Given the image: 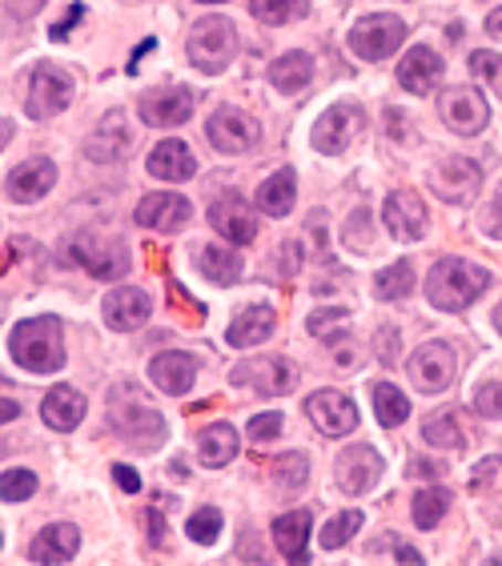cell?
<instances>
[{
  "instance_id": "obj_20",
  "label": "cell",
  "mask_w": 502,
  "mask_h": 566,
  "mask_svg": "<svg viewBox=\"0 0 502 566\" xmlns=\"http://www.w3.org/2000/svg\"><path fill=\"white\" fill-rule=\"evenodd\" d=\"M145 125L154 129H174L181 120L194 117V93L189 88H161V93H149V97L137 105Z\"/></svg>"
},
{
  "instance_id": "obj_51",
  "label": "cell",
  "mask_w": 502,
  "mask_h": 566,
  "mask_svg": "<svg viewBox=\"0 0 502 566\" xmlns=\"http://www.w3.org/2000/svg\"><path fill=\"white\" fill-rule=\"evenodd\" d=\"M406 474H415V479H438V474H442V467H438V462H410V467H406Z\"/></svg>"
},
{
  "instance_id": "obj_28",
  "label": "cell",
  "mask_w": 502,
  "mask_h": 566,
  "mask_svg": "<svg viewBox=\"0 0 502 566\" xmlns=\"http://www.w3.org/2000/svg\"><path fill=\"white\" fill-rule=\"evenodd\" d=\"M273 326H278V314H273L270 305H250V310H241L238 317L230 322V346L238 349H250L258 346V342H265L273 334Z\"/></svg>"
},
{
  "instance_id": "obj_18",
  "label": "cell",
  "mask_w": 502,
  "mask_h": 566,
  "mask_svg": "<svg viewBox=\"0 0 502 566\" xmlns=\"http://www.w3.org/2000/svg\"><path fill=\"white\" fill-rule=\"evenodd\" d=\"M56 181V165L49 161V157H33V161L17 165L9 174V181H4V193L17 201V206H33V201H41L49 189H53Z\"/></svg>"
},
{
  "instance_id": "obj_14",
  "label": "cell",
  "mask_w": 502,
  "mask_h": 566,
  "mask_svg": "<svg viewBox=\"0 0 502 566\" xmlns=\"http://www.w3.org/2000/svg\"><path fill=\"white\" fill-rule=\"evenodd\" d=\"M334 479H338V486L346 494H370L374 486H378V479H383V458L374 454V447H349L338 454V462H334Z\"/></svg>"
},
{
  "instance_id": "obj_3",
  "label": "cell",
  "mask_w": 502,
  "mask_h": 566,
  "mask_svg": "<svg viewBox=\"0 0 502 566\" xmlns=\"http://www.w3.org/2000/svg\"><path fill=\"white\" fill-rule=\"evenodd\" d=\"M487 285H491V273L482 270V265H470V262H462V258H442V262L430 270V277H426V297H430L435 310L459 314L474 297H482Z\"/></svg>"
},
{
  "instance_id": "obj_7",
  "label": "cell",
  "mask_w": 502,
  "mask_h": 566,
  "mask_svg": "<svg viewBox=\"0 0 502 566\" xmlns=\"http://www.w3.org/2000/svg\"><path fill=\"white\" fill-rule=\"evenodd\" d=\"M402 41H406V24H402V17H394V12L362 17V21L349 29V49H354L362 61H386Z\"/></svg>"
},
{
  "instance_id": "obj_22",
  "label": "cell",
  "mask_w": 502,
  "mask_h": 566,
  "mask_svg": "<svg viewBox=\"0 0 502 566\" xmlns=\"http://www.w3.org/2000/svg\"><path fill=\"white\" fill-rule=\"evenodd\" d=\"M149 378H154V386L161 394H174V398H181V394L194 390L197 358H194V354H181V349L157 354V358L149 361Z\"/></svg>"
},
{
  "instance_id": "obj_6",
  "label": "cell",
  "mask_w": 502,
  "mask_h": 566,
  "mask_svg": "<svg viewBox=\"0 0 502 566\" xmlns=\"http://www.w3.org/2000/svg\"><path fill=\"white\" fill-rule=\"evenodd\" d=\"M69 253H73V262H77L81 270L93 273V277H101V282H117V277L129 273V253H125V245L113 241V238L77 233L73 245H69Z\"/></svg>"
},
{
  "instance_id": "obj_25",
  "label": "cell",
  "mask_w": 502,
  "mask_h": 566,
  "mask_svg": "<svg viewBox=\"0 0 502 566\" xmlns=\"http://www.w3.org/2000/svg\"><path fill=\"white\" fill-rule=\"evenodd\" d=\"M41 418H44V426L69 434V430H77L81 418H85V398H81V390H73V386H53V390L44 394Z\"/></svg>"
},
{
  "instance_id": "obj_30",
  "label": "cell",
  "mask_w": 502,
  "mask_h": 566,
  "mask_svg": "<svg viewBox=\"0 0 502 566\" xmlns=\"http://www.w3.org/2000/svg\"><path fill=\"white\" fill-rule=\"evenodd\" d=\"M310 81H314V56L310 53H285L270 69V85L278 93H302Z\"/></svg>"
},
{
  "instance_id": "obj_59",
  "label": "cell",
  "mask_w": 502,
  "mask_h": 566,
  "mask_svg": "<svg viewBox=\"0 0 502 566\" xmlns=\"http://www.w3.org/2000/svg\"><path fill=\"white\" fill-rule=\"evenodd\" d=\"M0 317H4V302H0Z\"/></svg>"
},
{
  "instance_id": "obj_5",
  "label": "cell",
  "mask_w": 502,
  "mask_h": 566,
  "mask_svg": "<svg viewBox=\"0 0 502 566\" xmlns=\"http://www.w3.org/2000/svg\"><path fill=\"white\" fill-rule=\"evenodd\" d=\"M362 129H366V113H362V105L342 101V105H330V109L314 120L310 142H314L317 153H326V157H342L349 145L358 142Z\"/></svg>"
},
{
  "instance_id": "obj_13",
  "label": "cell",
  "mask_w": 502,
  "mask_h": 566,
  "mask_svg": "<svg viewBox=\"0 0 502 566\" xmlns=\"http://www.w3.org/2000/svg\"><path fill=\"white\" fill-rule=\"evenodd\" d=\"M206 137L218 153L238 157V153L258 145V125H253V117H245L241 109H230V105H226V109H218L206 120Z\"/></svg>"
},
{
  "instance_id": "obj_54",
  "label": "cell",
  "mask_w": 502,
  "mask_h": 566,
  "mask_svg": "<svg viewBox=\"0 0 502 566\" xmlns=\"http://www.w3.org/2000/svg\"><path fill=\"white\" fill-rule=\"evenodd\" d=\"M12 418H21V406L12 402V398H0V426L12 422Z\"/></svg>"
},
{
  "instance_id": "obj_55",
  "label": "cell",
  "mask_w": 502,
  "mask_h": 566,
  "mask_svg": "<svg viewBox=\"0 0 502 566\" xmlns=\"http://www.w3.org/2000/svg\"><path fill=\"white\" fill-rule=\"evenodd\" d=\"M487 33L499 36V41H502V9H494L491 17H487Z\"/></svg>"
},
{
  "instance_id": "obj_10",
  "label": "cell",
  "mask_w": 502,
  "mask_h": 566,
  "mask_svg": "<svg viewBox=\"0 0 502 566\" xmlns=\"http://www.w3.org/2000/svg\"><path fill=\"white\" fill-rule=\"evenodd\" d=\"M233 386H250L253 394H262V398H278V394H290L294 390V366L282 358H245L241 366H233Z\"/></svg>"
},
{
  "instance_id": "obj_53",
  "label": "cell",
  "mask_w": 502,
  "mask_h": 566,
  "mask_svg": "<svg viewBox=\"0 0 502 566\" xmlns=\"http://www.w3.org/2000/svg\"><path fill=\"white\" fill-rule=\"evenodd\" d=\"M9 9L17 12V17H33V12L44 9V0H9Z\"/></svg>"
},
{
  "instance_id": "obj_16",
  "label": "cell",
  "mask_w": 502,
  "mask_h": 566,
  "mask_svg": "<svg viewBox=\"0 0 502 566\" xmlns=\"http://www.w3.org/2000/svg\"><path fill=\"white\" fill-rule=\"evenodd\" d=\"M209 226L218 229L230 245H250V241L258 238V218H253V209L245 206V197H238V193H226L209 206Z\"/></svg>"
},
{
  "instance_id": "obj_48",
  "label": "cell",
  "mask_w": 502,
  "mask_h": 566,
  "mask_svg": "<svg viewBox=\"0 0 502 566\" xmlns=\"http://www.w3.org/2000/svg\"><path fill=\"white\" fill-rule=\"evenodd\" d=\"M113 479H117V486L125 494H137V491H142V479H137V470H133V467H117V470H113Z\"/></svg>"
},
{
  "instance_id": "obj_8",
  "label": "cell",
  "mask_w": 502,
  "mask_h": 566,
  "mask_svg": "<svg viewBox=\"0 0 502 566\" xmlns=\"http://www.w3.org/2000/svg\"><path fill=\"white\" fill-rule=\"evenodd\" d=\"M69 101H73V81L65 69L36 65L33 81H29V97H24V113L33 120H53L69 109Z\"/></svg>"
},
{
  "instance_id": "obj_39",
  "label": "cell",
  "mask_w": 502,
  "mask_h": 566,
  "mask_svg": "<svg viewBox=\"0 0 502 566\" xmlns=\"http://www.w3.org/2000/svg\"><path fill=\"white\" fill-rule=\"evenodd\" d=\"M349 326V314L346 310H314V314L306 317V329H310V338L317 342H334L342 338Z\"/></svg>"
},
{
  "instance_id": "obj_47",
  "label": "cell",
  "mask_w": 502,
  "mask_h": 566,
  "mask_svg": "<svg viewBox=\"0 0 502 566\" xmlns=\"http://www.w3.org/2000/svg\"><path fill=\"white\" fill-rule=\"evenodd\" d=\"M245 434L253 438V442H265V438H278L282 434V415H258L250 422V430Z\"/></svg>"
},
{
  "instance_id": "obj_49",
  "label": "cell",
  "mask_w": 502,
  "mask_h": 566,
  "mask_svg": "<svg viewBox=\"0 0 502 566\" xmlns=\"http://www.w3.org/2000/svg\"><path fill=\"white\" fill-rule=\"evenodd\" d=\"M81 17H85V9H81V4H77V9H69V12H65V21H61V24H53V41H65V36H69V29H73V24H77Z\"/></svg>"
},
{
  "instance_id": "obj_33",
  "label": "cell",
  "mask_w": 502,
  "mask_h": 566,
  "mask_svg": "<svg viewBox=\"0 0 502 566\" xmlns=\"http://www.w3.org/2000/svg\"><path fill=\"white\" fill-rule=\"evenodd\" d=\"M201 273H206L213 285H238V277H241L238 250H226V245H206V250H201Z\"/></svg>"
},
{
  "instance_id": "obj_15",
  "label": "cell",
  "mask_w": 502,
  "mask_h": 566,
  "mask_svg": "<svg viewBox=\"0 0 502 566\" xmlns=\"http://www.w3.org/2000/svg\"><path fill=\"white\" fill-rule=\"evenodd\" d=\"M306 415H310V422L317 426V434H326V438L354 434V426H358V406L338 390H317L306 402Z\"/></svg>"
},
{
  "instance_id": "obj_52",
  "label": "cell",
  "mask_w": 502,
  "mask_h": 566,
  "mask_svg": "<svg viewBox=\"0 0 502 566\" xmlns=\"http://www.w3.org/2000/svg\"><path fill=\"white\" fill-rule=\"evenodd\" d=\"M394 342H398V338H394V329H386V334H383V349H378V358H383L386 366H394V361H398V349H394Z\"/></svg>"
},
{
  "instance_id": "obj_2",
  "label": "cell",
  "mask_w": 502,
  "mask_h": 566,
  "mask_svg": "<svg viewBox=\"0 0 502 566\" xmlns=\"http://www.w3.org/2000/svg\"><path fill=\"white\" fill-rule=\"evenodd\" d=\"M9 349L17 366L29 374H56L65 366V334L56 317H29L12 329Z\"/></svg>"
},
{
  "instance_id": "obj_46",
  "label": "cell",
  "mask_w": 502,
  "mask_h": 566,
  "mask_svg": "<svg viewBox=\"0 0 502 566\" xmlns=\"http://www.w3.org/2000/svg\"><path fill=\"white\" fill-rule=\"evenodd\" d=\"M494 479H502V458L491 454V458H482L479 467L470 470V491H487Z\"/></svg>"
},
{
  "instance_id": "obj_40",
  "label": "cell",
  "mask_w": 502,
  "mask_h": 566,
  "mask_svg": "<svg viewBox=\"0 0 502 566\" xmlns=\"http://www.w3.org/2000/svg\"><path fill=\"white\" fill-rule=\"evenodd\" d=\"M250 12L265 24H285L306 12V0H250Z\"/></svg>"
},
{
  "instance_id": "obj_35",
  "label": "cell",
  "mask_w": 502,
  "mask_h": 566,
  "mask_svg": "<svg viewBox=\"0 0 502 566\" xmlns=\"http://www.w3.org/2000/svg\"><path fill=\"white\" fill-rule=\"evenodd\" d=\"M422 438L430 442L435 450H462L467 447V434H462L459 415H430L422 422Z\"/></svg>"
},
{
  "instance_id": "obj_29",
  "label": "cell",
  "mask_w": 502,
  "mask_h": 566,
  "mask_svg": "<svg viewBox=\"0 0 502 566\" xmlns=\"http://www.w3.org/2000/svg\"><path fill=\"white\" fill-rule=\"evenodd\" d=\"M273 543L290 563H306V543H310V511H290L278 514L273 523Z\"/></svg>"
},
{
  "instance_id": "obj_26",
  "label": "cell",
  "mask_w": 502,
  "mask_h": 566,
  "mask_svg": "<svg viewBox=\"0 0 502 566\" xmlns=\"http://www.w3.org/2000/svg\"><path fill=\"white\" fill-rule=\"evenodd\" d=\"M149 174L161 177V181H189V177L197 174L194 149H189L186 142L169 137V142H161L154 153H149Z\"/></svg>"
},
{
  "instance_id": "obj_45",
  "label": "cell",
  "mask_w": 502,
  "mask_h": 566,
  "mask_svg": "<svg viewBox=\"0 0 502 566\" xmlns=\"http://www.w3.org/2000/svg\"><path fill=\"white\" fill-rule=\"evenodd\" d=\"M474 410H479L482 418H502V386L499 381L479 386V394H474Z\"/></svg>"
},
{
  "instance_id": "obj_43",
  "label": "cell",
  "mask_w": 502,
  "mask_h": 566,
  "mask_svg": "<svg viewBox=\"0 0 502 566\" xmlns=\"http://www.w3.org/2000/svg\"><path fill=\"white\" fill-rule=\"evenodd\" d=\"M186 534L194 538V543H213L221 534V514L218 511H197V514H189V523H186Z\"/></svg>"
},
{
  "instance_id": "obj_44",
  "label": "cell",
  "mask_w": 502,
  "mask_h": 566,
  "mask_svg": "<svg viewBox=\"0 0 502 566\" xmlns=\"http://www.w3.org/2000/svg\"><path fill=\"white\" fill-rule=\"evenodd\" d=\"M470 73L482 76L491 88H502V56L499 53H487V49H479V53H470Z\"/></svg>"
},
{
  "instance_id": "obj_36",
  "label": "cell",
  "mask_w": 502,
  "mask_h": 566,
  "mask_svg": "<svg viewBox=\"0 0 502 566\" xmlns=\"http://www.w3.org/2000/svg\"><path fill=\"white\" fill-rule=\"evenodd\" d=\"M121 125V113L117 117H105V125H101L97 133H93V137H88V157H97V161H117L121 153L129 149V133L121 129L117 137H113V129H117Z\"/></svg>"
},
{
  "instance_id": "obj_56",
  "label": "cell",
  "mask_w": 502,
  "mask_h": 566,
  "mask_svg": "<svg viewBox=\"0 0 502 566\" xmlns=\"http://www.w3.org/2000/svg\"><path fill=\"white\" fill-rule=\"evenodd\" d=\"M12 142V120L9 117H0V149Z\"/></svg>"
},
{
  "instance_id": "obj_31",
  "label": "cell",
  "mask_w": 502,
  "mask_h": 566,
  "mask_svg": "<svg viewBox=\"0 0 502 566\" xmlns=\"http://www.w3.org/2000/svg\"><path fill=\"white\" fill-rule=\"evenodd\" d=\"M294 197H297L294 169H278V174L265 177L262 189H258V209L270 213V218H285V213L294 209Z\"/></svg>"
},
{
  "instance_id": "obj_50",
  "label": "cell",
  "mask_w": 502,
  "mask_h": 566,
  "mask_svg": "<svg viewBox=\"0 0 502 566\" xmlns=\"http://www.w3.org/2000/svg\"><path fill=\"white\" fill-rule=\"evenodd\" d=\"M482 226H487V233H491V238H502V193L494 197V206H491V213H487V221H482Z\"/></svg>"
},
{
  "instance_id": "obj_60",
  "label": "cell",
  "mask_w": 502,
  "mask_h": 566,
  "mask_svg": "<svg viewBox=\"0 0 502 566\" xmlns=\"http://www.w3.org/2000/svg\"><path fill=\"white\" fill-rule=\"evenodd\" d=\"M0 546H4V534H0Z\"/></svg>"
},
{
  "instance_id": "obj_38",
  "label": "cell",
  "mask_w": 502,
  "mask_h": 566,
  "mask_svg": "<svg viewBox=\"0 0 502 566\" xmlns=\"http://www.w3.org/2000/svg\"><path fill=\"white\" fill-rule=\"evenodd\" d=\"M310 479V458L302 450H290L273 462V482H282V491H302Z\"/></svg>"
},
{
  "instance_id": "obj_12",
  "label": "cell",
  "mask_w": 502,
  "mask_h": 566,
  "mask_svg": "<svg viewBox=\"0 0 502 566\" xmlns=\"http://www.w3.org/2000/svg\"><path fill=\"white\" fill-rule=\"evenodd\" d=\"M438 117L442 125L462 137H474V133L487 129V120H491V109H487V101L474 93V88H450L438 97Z\"/></svg>"
},
{
  "instance_id": "obj_58",
  "label": "cell",
  "mask_w": 502,
  "mask_h": 566,
  "mask_svg": "<svg viewBox=\"0 0 502 566\" xmlns=\"http://www.w3.org/2000/svg\"><path fill=\"white\" fill-rule=\"evenodd\" d=\"M197 4H221V0H197Z\"/></svg>"
},
{
  "instance_id": "obj_42",
  "label": "cell",
  "mask_w": 502,
  "mask_h": 566,
  "mask_svg": "<svg viewBox=\"0 0 502 566\" xmlns=\"http://www.w3.org/2000/svg\"><path fill=\"white\" fill-rule=\"evenodd\" d=\"M36 486H41V482H36L33 470H4V474H0V499H4V502L33 499Z\"/></svg>"
},
{
  "instance_id": "obj_9",
  "label": "cell",
  "mask_w": 502,
  "mask_h": 566,
  "mask_svg": "<svg viewBox=\"0 0 502 566\" xmlns=\"http://www.w3.org/2000/svg\"><path fill=\"white\" fill-rule=\"evenodd\" d=\"M406 370H410V381H415L422 394H442V390H450L459 366H454V349H450L447 342H422V346L410 354Z\"/></svg>"
},
{
  "instance_id": "obj_21",
  "label": "cell",
  "mask_w": 502,
  "mask_h": 566,
  "mask_svg": "<svg viewBox=\"0 0 502 566\" xmlns=\"http://www.w3.org/2000/svg\"><path fill=\"white\" fill-rule=\"evenodd\" d=\"M194 218V206H189L181 193H149L137 206V226L145 229H161V233H174L186 221Z\"/></svg>"
},
{
  "instance_id": "obj_4",
  "label": "cell",
  "mask_w": 502,
  "mask_h": 566,
  "mask_svg": "<svg viewBox=\"0 0 502 566\" xmlns=\"http://www.w3.org/2000/svg\"><path fill=\"white\" fill-rule=\"evenodd\" d=\"M238 29L226 17H206V21L194 24L189 33V61H194L201 73H221L230 65L233 53H238Z\"/></svg>"
},
{
  "instance_id": "obj_34",
  "label": "cell",
  "mask_w": 502,
  "mask_h": 566,
  "mask_svg": "<svg viewBox=\"0 0 502 566\" xmlns=\"http://www.w3.org/2000/svg\"><path fill=\"white\" fill-rule=\"evenodd\" d=\"M447 511H450V494L442 491V486H422V491L415 494V502H410L415 526H422V531H435V526L447 518Z\"/></svg>"
},
{
  "instance_id": "obj_19",
  "label": "cell",
  "mask_w": 502,
  "mask_h": 566,
  "mask_svg": "<svg viewBox=\"0 0 502 566\" xmlns=\"http://www.w3.org/2000/svg\"><path fill=\"white\" fill-rule=\"evenodd\" d=\"M442 73H447L442 56H438L435 49H426V44H415V49L402 56V65H398V81H402V88L406 93H415V97L435 93Z\"/></svg>"
},
{
  "instance_id": "obj_17",
  "label": "cell",
  "mask_w": 502,
  "mask_h": 566,
  "mask_svg": "<svg viewBox=\"0 0 502 566\" xmlns=\"http://www.w3.org/2000/svg\"><path fill=\"white\" fill-rule=\"evenodd\" d=\"M383 226L390 229L394 241H418L426 233V226H430L422 197L410 193V189L390 193L386 197V206H383Z\"/></svg>"
},
{
  "instance_id": "obj_27",
  "label": "cell",
  "mask_w": 502,
  "mask_h": 566,
  "mask_svg": "<svg viewBox=\"0 0 502 566\" xmlns=\"http://www.w3.org/2000/svg\"><path fill=\"white\" fill-rule=\"evenodd\" d=\"M238 447H241L238 430H233L230 422H213L201 430V438H197V462H201V467H213V470L230 467Z\"/></svg>"
},
{
  "instance_id": "obj_1",
  "label": "cell",
  "mask_w": 502,
  "mask_h": 566,
  "mask_svg": "<svg viewBox=\"0 0 502 566\" xmlns=\"http://www.w3.org/2000/svg\"><path fill=\"white\" fill-rule=\"evenodd\" d=\"M109 422L133 450H157L165 442V418L133 381H121L109 394Z\"/></svg>"
},
{
  "instance_id": "obj_57",
  "label": "cell",
  "mask_w": 502,
  "mask_h": 566,
  "mask_svg": "<svg viewBox=\"0 0 502 566\" xmlns=\"http://www.w3.org/2000/svg\"><path fill=\"white\" fill-rule=\"evenodd\" d=\"M494 326H499V334H502V305L494 310Z\"/></svg>"
},
{
  "instance_id": "obj_32",
  "label": "cell",
  "mask_w": 502,
  "mask_h": 566,
  "mask_svg": "<svg viewBox=\"0 0 502 566\" xmlns=\"http://www.w3.org/2000/svg\"><path fill=\"white\" fill-rule=\"evenodd\" d=\"M370 402H374V418L383 426H398L410 418V402H406V394L390 381H374L370 386Z\"/></svg>"
},
{
  "instance_id": "obj_11",
  "label": "cell",
  "mask_w": 502,
  "mask_h": 566,
  "mask_svg": "<svg viewBox=\"0 0 502 566\" xmlns=\"http://www.w3.org/2000/svg\"><path fill=\"white\" fill-rule=\"evenodd\" d=\"M430 189L450 206H467L482 189V165L470 161V157H450L430 174Z\"/></svg>"
},
{
  "instance_id": "obj_24",
  "label": "cell",
  "mask_w": 502,
  "mask_h": 566,
  "mask_svg": "<svg viewBox=\"0 0 502 566\" xmlns=\"http://www.w3.org/2000/svg\"><path fill=\"white\" fill-rule=\"evenodd\" d=\"M81 551V531L73 523H53V526H44L41 534L33 538V546H29V558L33 563H73Z\"/></svg>"
},
{
  "instance_id": "obj_23",
  "label": "cell",
  "mask_w": 502,
  "mask_h": 566,
  "mask_svg": "<svg viewBox=\"0 0 502 566\" xmlns=\"http://www.w3.org/2000/svg\"><path fill=\"white\" fill-rule=\"evenodd\" d=\"M101 310H105V322H109V329H117V334H129V329H137L149 317V294L145 290H109L105 294V302H101Z\"/></svg>"
},
{
  "instance_id": "obj_37",
  "label": "cell",
  "mask_w": 502,
  "mask_h": 566,
  "mask_svg": "<svg viewBox=\"0 0 502 566\" xmlns=\"http://www.w3.org/2000/svg\"><path fill=\"white\" fill-rule=\"evenodd\" d=\"M410 285H415L410 262H394L390 270H383L374 277V297H378V302H402V297L410 294Z\"/></svg>"
},
{
  "instance_id": "obj_41",
  "label": "cell",
  "mask_w": 502,
  "mask_h": 566,
  "mask_svg": "<svg viewBox=\"0 0 502 566\" xmlns=\"http://www.w3.org/2000/svg\"><path fill=\"white\" fill-rule=\"evenodd\" d=\"M358 531H362V511H342L338 518H330L326 531H322V546H326V551H338V546H346Z\"/></svg>"
}]
</instances>
